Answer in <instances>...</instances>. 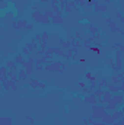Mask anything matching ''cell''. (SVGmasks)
Segmentation results:
<instances>
[{"instance_id":"6da1fadb","label":"cell","mask_w":124,"mask_h":125,"mask_svg":"<svg viewBox=\"0 0 124 125\" xmlns=\"http://www.w3.org/2000/svg\"><path fill=\"white\" fill-rule=\"evenodd\" d=\"M44 70L45 71H56V73H63L66 70V62L62 60H56L53 62H47L44 64Z\"/></svg>"},{"instance_id":"7a4b0ae2","label":"cell","mask_w":124,"mask_h":125,"mask_svg":"<svg viewBox=\"0 0 124 125\" xmlns=\"http://www.w3.org/2000/svg\"><path fill=\"white\" fill-rule=\"evenodd\" d=\"M91 108H92V115H91V118H92V119H98V121H101V118H102V116H105V115L108 114V112L105 111L104 105L96 103V105H91Z\"/></svg>"},{"instance_id":"3957f363","label":"cell","mask_w":124,"mask_h":125,"mask_svg":"<svg viewBox=\"0 0 124 125\" xmlns=\"http://www.w3.org/2000/svg\"><path fill=\"white\" fill-rule=\"evenodd\" d=\"M112 67V70L114 71H117V73H120L121 70H123V61H121V51H115V64H112L111 65Z\"/></svg>"},{"instance_id":"277c9868","label":"cell","mask_w":124,"mask_h":125,"mask_svg":"<svg viewBox=\"0 0 124 125\" xmlns=\"http://www.w3.org/2000/svg\"><path fill=\"white\" fill-rule=\"evenodd\" d=\"M34 62H35V58L34 57H28V58H25V62H24V68H25V71H26V74L28 76H31L32 71H34Z\"/></svg>"},{"instance_id":"5b68a950","label":"cell","mask_w":124,"mask_h":125,"mask_svg":"<svg viewBox=\"0 0 124 125\" xmlns=\"http://www.w3.org/2000/svg\"><path fill=\"white\" fill-rule=\"evenodd\" d=\"M111 102H114V103L118 106V109H123V106H124V96H123V93H114L112 94Z\"/></svg>"},{"instance_id":"8992f818","label":"cell","mask_w":124,"mask_h":125,"mask_svg":"<svg viewBox=\"0 0 124 125\" xmlns=\"http://www.w3.org/2000/svg\"><path fill=\"white\" fill-rule=\"evenodd\" d=\"M111 99H112V93H111L110 90L104 89V94H102L101 99H98V103H99V105H105V103L111 102Z\"/></svg>"},{"instance_id":"52a82bcc","label":"cell","mask_w":124,"mask_h":125,"mask_svg":"<svg viewBox=\"0 0 124 125\" xmlns=\"http://www.w3.org/2000/svg\"><path fill=\"white\" fill-rule=\"evenodd\" d=\"M83 102L85 103H89V105H96L98 103V99H96V96L93 93H89V94H86V96H83Z\"/></svg>"},{"instance_id":"ba28073f","label":"cell","mask_w":124,"mask_h":125,"mask_svg":"<svg viewBox=\"0 0 124 125\" xmlns=\"http://www.w3.org/2000/svg\"><path fill=\"white\" fill-rule=\"evenodd\" d=\"M16 76H18V79H19V82H26L28 80V74H26V71H25V68L22 67V68H18V71H16Z\"/></svg>"},{"instance_id":"9c48e42d","label":"cell","mask_w":124,"mask_h":125,"mask_svg":"<svg viewBox=\"0 0 124 125\" xmlns=\"http://www.w3.org/2000/svg\"><path fill=\"white\" fill-rule=\"evenodd\" d=\"M105 22L108 23V28L111 29V32H117V31H118V26L115 25V22L112 21V18H111V16H107V18H105Z\"/></svg>"},{"instance_id":"30bf717a","label":"cell","mask_w":124,"mask_h":125,"mask_svg":"<svg viewBox=\"0 0 124 125\" xmlns=\"http://www.w3.org/2000/svg\"><path fill=\"white\" fill-rule=\"evenodd\" d=\"M25 47H26V48H28L31 52H35L37 50H39V47H38V42H37L35 39H31L29 42H26V45H25Z\"/></svg>"},{"instance_id":"8fae6325","label":"cell","mask_w":124,"mask_h":125,"mask_svg":"<svg viewBox=\"0 0 124 125\" xmlns=\"http://www.w3.org/2000/svg\"><path fill=\"white\" fill-rule=\"evenodd\" d=\"M6 68H7L9 71H15V73H16L18 68H19V65L13 61V60H7V61H6Z\"/></svg>"},{"instance_id":"7c38bea8","label":"cell","mask_w":124,"mask_h":125,"mask_svg":"<svg viewBox=\"0 0 124 125\" xmlns=\"http://www.w3.org/2000/svg\"><path fill=\"white\" fill-rule=\"evenodd\" d=\"M51 23H53V25H63V23H64L63 15H54V16L51 18Z\"/></svg>"},{"instance_id":"4fadbf2b","label":"cell","mask_w":124,"mask_h":125,"mask_svg":"<svg viewBox=\"0 0 124 125\" xmlns=\"http://www.w3.org/2000/svg\"><path fill=\"white\" fill-rule=\"evenodd\" d=\"M111 118H112V121H118L120 118H124V112H123V109H117V111L111 112Z\"/></svg>"},{"instance_id":"5bb4252c","label":"cell","mask_w":124,"mask_h":125,"mask_svg":"<svg viewBox=\"0 0 124 125\" xmlns=\"http://www.w3.org/2000/svg\"><path fill=\"white\" fill-rule=\"evenodd\" d=\"M104 108H105V111H107V112H110V114L118 109V106H117L114 102H108V103H105V105H104Z\"/></svg>"},{"instance_id":"9a60e30c","label":"cell","mask_w":124,"mask_h":125,"mask_svg":"<svg viewBox=\"0 0 124 125\" xmlns=\"http://www.w3.org/2000/svg\"><path fill=\"white\" fill-rule=\"evenodd\" d=\"M0 125H13V118L12 116H1L0 115Z\"/></svg>"},{"instance_id":"2e32d148","label":"cell","mask_w":124,"mask_h":125,"mask_svg":"<svg viewBox=\"0 0 124 125\" xmlns=\"http://www.w3.org/2000/svg\"><path fill=\"white\" fill-rule=\"evenodd\" d=\"M101 122H102L104 125H112L114 121H112V118H111V114L108 112L105 116H102V118H101Z\"/></svg>"},{"instance_id":"e0dca14e","label":"cell","mask_w":124,"mask_h":125,"mask_svg":"<svg viewBox=\"0 0 124 125\" xmlns=\"http://www.w3.org/2000/svg\"><path fill=\"white\" fill-rule=\"evenodd\" d=\"M13 61L16 62L18 65H21V67H22V65H24V62H25V57L19 52V54H16V55L13 57Z\"/></svg>"},{"instance_id":"ac0fdd59","label":"cell","mask_w":124,"mask_h":125,"mask_svg":"<svg viewBox=\"0 0 124 125\" xmlns=\"http://www.w3.org/2000/svg\"><path fill=\"white\" fill-rule=\"evenodd\" d=\"M108 83H110V79H107V77H102L101 80H98V84H96V86H98L99 89H105V87L108 86Z\"/></svg>"},{"instance_id":"d6986e66","label":"cell","mask_w":124,"mask_h":125,"mask_svg":"<svg viewBox=\"0 0 124 125\" xmlns=\"http://www.w3.org/2000/svg\"><path fill=\"white\" fill-rule=\"evenodd\" d=\"M28 84H29V87H31V89H38V86H39V80H38V79H35V77H31V79H29V82H28Z\"/></svg>"},{"instance_id":"ffe728a7","label":"cell","mask_w":124,"mask_h":125,"mask_svg":"<svg viewBox=\"0 0 124 125\" xmlns=\"http://www.w3.org/2000/svg\"><path fill=\"white\" fill-rule=\"evenodd\" d=\"M48 60L42 55V57H38V58H35V62H34V65H44V64H47Z\"/></svg>"},{"instance_id":"44dd1931","label":"cell","mask_w":124,"mask_h":125,"mask_svg":"<svg viewBox=\"0 0 124 125\" xmlns=\"http://www.w3.org/2000/svg\"><path fill=\"white\" fill-rule=\"evenodd\" d=\"M60 47H62L64 51H66V50H70V48H72L70 42H69V41H64V39H60Z\"/></svg>"},{"instance_id":"7402d4cb","label":"cell","mask_w":124,"mask_h":125,"mask_svg":"<svg viewBox=\"0 0 124 125\" xmlns=\"http://www.w3.org/2000/svg\"><path fill=\"white\" fill-rule=\"evenodd\" d=\"M123 80H124V79H120V77H118L117 74H112V77L110 79L111 84H118V83H120V82H123Z\"/></svg>"},{"instance_id":"603a6c76","label":"cell","mask_w":124,"mask_h":125,"mask_svg":"<svg viewBox=\"0 0 124 125\" xmlns=\"http://www.w3.org/2000/svg\"><path fill=\"white\" fill-rule=\"evenodd\" d=\"M88 28H89V32L92 33V36H93V35H96V33L99 32V28H98L96 25H93V23H89V26H88Z\"/></svg>"},{"instance_id":"cb8c5ba5","label":"cell","mask_w":124,"mask_h":125,"mask_svg":"<svg viewBox=\"0 0 124 125\" xmlns=\"http://www.w3.org/2000/svg\"><path fill=\"white\" fill-rule=\"evenodd\" d=\"M48 38H50V32L48 31L41 32V41H42V42H48Z\"/></svg>"},{"instance_id":"d4e9b609","label":"cell","mask_w":124,"mask_h":125,"mask_svg":"<svg viewBox=\"0 0 124 125\" xmlns=\"http://www.w3.org/2000/svg\"><path fill=\"white\" fill-rule=\"evenodd\" d=\"M92 93L96 96V99H101V97H102V94H104V89H99V87H96Z\"/></svg>"},{"instance_id":"484cf974","label":"cell","mask_w":124,"mask_h":125,"mask_svg":"<svg viewBox=\"0 0 124 125\" xmlns=\"http://www.w3.org/2000/svg\"><path fill=\"white\" fill-rule=\"evenodd\" d=\"M85 79H86V80H89V82H96V80H98V79L93 76V73H91V71H88V73L85 74Z\"/></svg>"},{"instance_id":"4316f807","label":"cell","mask_w":124,"mask_h":125,"mask_svg":"<svg viewBox=\"0 0 124 125\" xmlns=\"http://www.w3.org/2000/svg\"><path fill=\"white\" fill-rule=\"evenodd\" d=\"M51 10L54 12V15H63V12L60 10V7H59V4H53L51 6Z\"/></svg>"},{"instance_id":"83f0119b","label":"cell","mask_w":124,"mask_h":125,"mask_svg":"<svg viewBox=\"0 0 124 125\" xmlns=\"http://www.w3.org/2000/svg\"><path fill=\"white\" fill-rule=\"evenodd\" d=\"M26 23H28V19H19V21H18V25H19V29H24Z\"/></svg>"},{"instance_id":"f1b7e54d","label":"cell","mask_w":124,"mask_h":125,"mask_svg":"<svg viewBox=\"0 0 124 125\" xmlns=\"http://www.w3.org/2000/svg\"><path fill=\"white\" fill-rule=\"evenodd\" d=\"M6 73H7L6 65H0V80H1V77H4V76H6Z\"/></svg>"},{"instance_id":"f546056e","label":"cell","mask_w":124,"mask_h":125,"mask_svg":"<svg viewBox=\"0 0 124 125\" xmlns=\"http://www.w3.org/2000/svg\"><path fill=\"white\" fill-rule=\"evenodd\" d=\"M34 25H35L34 22H28V23L25 25V28H24V29H25V31H26V32H31L32 29H34Z\"/></svg>"},{"instance_id":"4dcf8cb0","label":"cell","mask_w":124,"mask_h":125,"mask_svg":"<svg viewBox=\"0 0 124 125\" xmlns=\"http://www.w3.org/2000/svg\"><path fill=\"white\" fill-rule=\"evenodd\" d=\"M21 54H22L24 57H29V55H31V51H29L26 47H24V48H22V51H21Z\"/></svg>"},{"instance_id":"1f68e13d","label":"cell","mask_w":124,"mask_h":125,"mask_svg":"<svg viewBox=\"0 0 124 125\" xmlns=\"http://www.w3.org/2000/svg\"><path fill=\"white\" fill-rule=\"evenodd\" d=\"M112 47H114L115 50H118V51H124V45L121 44V42H115Z\"/></svg>"},{"instance_id":"d6a6232c","label":"cell","mask_w":124,"mask_h":125,"mask_svg":"<svg viewBox=\"0 0 124 125\" xmlns=\"http://www.w3.org/2000/svg\"><path fill=\"white\" fill-rule=\"evenodd\" d=\"M9 86H10V90H18L19 87H18V84L15 83V82H12L10 79H9Z\"/></svg>"},{"instance_id":"836d02e7","label":"cell","mask_w":124,"mask_h":125,"mask_svg":"<svg viewBox=\"0 0 124 125\" xmlns=\"http://www.w3.org/2000/svg\"><path fill=\"white\" fill-rule=\"evenodd\" d=\"M42 13H44V16H47L48 19H51V18L54 16V12H53V10H45V12H42Z\"/></svg>"},{"instance_id":"e575fe53","label":"cell","mask_w":124,"mask_h":125,"mask_svg":"<svg viewBox=\"0 0 124 125\" xmlns=\"http://www.w3.org/2000/svg\"><path fill=\"white\" fill-rule=\"evenodd\" d=\"M72 57H73V52H72V48L70 50H66V60H72Z\"/></svg>"},{"instance_id":"d590c367","label":"cell","mask_w":124,"mask_h":125,"mask_svg":"<svg viewBox=\"0 0 124 125\" xmlns=\"http://www.w3.org/2000/svg\"><path fill=\"white\" fill-rule=\"evenodd\" d=\"M25 119H26V121H28V122H29L31 125H34V124H35V119L32 118L31 115H26V116H25Z\"/></svg>"},{"instance_id":"8d00e7d4","label":"cell","mask_w":124,"mask_h":125,"mask_svg":"<svg viewBox=\"0 0 124 125\" xmlns=\"http://www.w3.org/2000/svg\"><path fill=\"white\" fill-rule=\"evenodd\" d=\"M115 18H117V19H118L121 23H124V18L121 16V12H117V13H115Z\"/></svg>"},{"instance_id":"74e56055","label":"cell","mask_w":124,"mask_h":125,"mask_svg":"<svg viewBox=\"0 0 124 125\" xmlns=\"http://www.w3.org/2000/svg\"><path fill=\"white\" fill-rule=\"evenodd\" d=\"M64 12H66V13H72L73 10H72V7H70L69 4H66V6H64V9H63V13H64Z\"/></svg>"},{"instance_id":"f35d334b","label":"cell","mask_w":124,"mask_h":125,"mask_svg":"<svg viewBox=\"0 0 124 125\" xmlns=\"http://www.w3.org/2000/svg\"><path fill=\"white\" fill-rule=\"evenodd\" d=\"M107 10H108V6H107V4H101V7H99V12H102V13H107Z\"/></svg>"},{"instance_id":"ab89813d","label":"cell","mask_w":124,"mask_h":125,"mask_svg":"<svg viewBox=\"0 0 124 125\" xmlns=\"http://www.w3.org/2000/svg\"><path fill=\"white\" fill-rule=\"evenodd\" d=\"M96 87H98V86H96V82H91V84H89V90H91V92H93Z\"/></svg>"},{"instance_id":"60d3db41","label":"cell","mask_w":124,"mask_h":125,"mask_svg":"<svg viewBox=\"0 0 124 125\" xmlns=\"http://www.w3.org/2000/svg\"><path fill=\"white\" fill-rule=\"evenodd\" d=\"M112 125H124V118H120L118 121H114Z\"/></svg>"},{"instance_id":"b9f144b4","label":"cell","mask_w":124,"mask_h":125,"mask_svg":"<svg viewBox=\"0 0 124 125\" xmlns=\"http://www.w3.org/2000/svg\"><path fill=\"white\" fill-rule=\"evenodd\" d=\"M13 29H15V31H21V29H19V25H18V19L13 21Z\"/></svg>"},{"instance_id":"7bdbcfd3","label":"cell","mask_w":124,"mask_h":125,"mask_svg":"<svg viewBox=\"0 0 124 125\" xmlns=\"http://www.w3.org/2000/svg\"><path fill=\"white\" fill-rule=\"evenodd\" d=\"M35 55H37V57H42V55H44V51H41V50H37V51H35Z\"/></svg>"},{"instance_id":"ee69618b","label":"cell","mask_w":124,"mask_h":125,"mask_svg":"<svg viewBox=\"0 0 124 125\" xmlns=\"http://www.w3.org/2000/svg\"><path fill=\"white\" fill-rule=\"evenodd\" d=\"M34 70H37V71H41V70H44V65H34Z\"/></svg>"},{"instance_id":"f6af8a7d","label":"cell","mask_w":124,"mask_h":125,"mask_svg":"<svg viewBox=\"0 0 124 125\" xmlns=\"http://www.w3.org/2000/svg\"><path fill=\"white\" fill-rule=\"evenodd\" d=\"M31 10H39V4H34V6H31Z\"/></svg>"},{"instance_id":"bcb514c9","label":"cell","mask_w":124,"mask_h":125,"mask_svg":"<svg viewBox=\"0 0 124 125\" xmlns=\"http://www.w3.org/2000/svg\"><path fill=\"white\" fill-rule=\"evenodd\" d=\"M79 87H80V89H83V87H86V84H85L83 82H79Z\"/></svg>"},{"instance_id":"7dc6e473","label":"cell","mask_w":124,"mask_h":125,"mask_svg":"<svg viewBox=\"0 0 124 125\" xmlns=\"http://www.w3.org/2000/svg\"><path fill=\"white\" fill-rule=\"evenodd\" d=\"M50 1H51V6L53 4H59V0H50Z\"/></svg>"},{"instance_id":"c3c4849f","label":"cell","mask_w":124,"mask_h":125,"mask_svg":"<svg viewBox=\"0 0 124 125\" xmlns=\"http://www.w3.org/2000/svg\"><path fill=\"white\" fill-rule=\"evenodd\" d=\"M91 125H104V124H102V122H96V121H93Z\"/></svg>"},{"instance_id":"681fc988","label":"cell","mask_w":124,"mask_h":125,"mask_svg":"<svg viewBox=\"0 0 124 125\" xmlns=\"http://www.w3.org/2000/svg\"><path fill=\"white\" fill-rule=\"evenodd\" d=\"M38 1H39V3H48L50 0H38Z\"/></svg>"},{"instance_id":"f907efd6","label":"cell","mask_w":124,"mask_h":125,"mask_svg":"<svg viewBox=\"0 0 124 125\" xmlns=\"http://www.w3.org/2000/svg\"><path fill=\"white\" fill-rule=\"evenodd\" d=\"M110 1H111V0H105V3H110Z\"/></svg>"},{"instance_id":"816d5d0a","label":"cell","mask_w":124,"mask_h":125,"mask_svg":"<svg viewBox=\"0 0 124 125\" xmlns=\"http://www.w3.org/2000/svg\"><path fill=\"white\" fill-rule=\"evenodd\" d=\"M66 1H69V0H66Z\"/></svg>"},{"instance_id":"f5cc1de1","label":"cell","mask_w":124,"mask_h":125,"mask_svg":"<svg viewBox=\"0 0 124 125\" xmlns=\"http://www.w3.org/2000/svg\"><path fill=\"white\" fill-rule=\"evenodd\" d=\"M0 83H1V82H0Z\"/></svg>"}]
</instances>
